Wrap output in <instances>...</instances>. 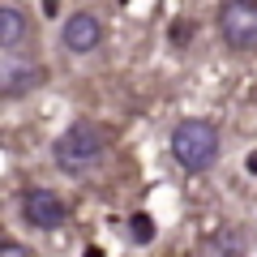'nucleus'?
<instances>
[{"mask_svg": "<svg viewBox=\"0 0 257 257\" xmlns=\"http://www.w3.org/2000/svg\"><path fill=\"white\" fill-rule=\"evenodd\" d=\"M0 257H30V248L18 244V240H5V244H0Z\"/></svg>", "mask_w": 257, "mask_h": 257, "instance_id": "1a4fd4ad", "label": "nucleus"}, {"mask_svg": "<svg viewBox=\"0 0 257 257\" xmlns=\"http://www.w3.org/2000/svg\"><path fill=\"white\" fill-rule=\"evenodd\" d=\"M128 236L138 240V244H150V240H155V219H150V214H133V219H128Z\"/></svg>", "mask_w": 257, "mask_h": 257, "instance_id": "6e6552de", "label": "nucleus"}, {"mask_svg": "<svg viewBox=\"0 0 257 257\" xmlns=\"http://www.w3.org/2000/svg\"><path fill=\"white\" fill-rule=\"evenodd\" d=\"M22 219H26L30 227H39V231H56L69 219V206H64L52 189H26L22 193Z\"/></svg>", "mask_w": 257, "mask_h": 257, "instance_id": "20e7f679", "label": "nucleus"}, {"mask_svg": "<svg viewBox=\"0 0 257 257\" xmlns=\"http://www.w3.org/2000/svg\"><path fill=\"white\" fill-rule=\"evenodd\" d=\"M60 43H64V52H73V56L94 52L103 43V22L94 13H69L64 26H60Z\"/></svg>", "mask_w": 257, "mask_h": 257, "instance_id": "39448f33", "label": "nucleus"}, {"mask_svg": "<svg viewBox=\"0 0 257 257\" xmlns=\"http://www.w3.org/2000/svg\"><path fill=\"white\" fill-rule=\"evenodd\" d=\"M52 159L64 176H86L107 159V133L94 120H73L60 138L52 142Z\"/></svg>", "mask_w": 257, "mask_h": 257, "instance_id": "f257e3e1", "label": "nucleus"}, {"mask_svg": "<svg viewBox=\"0 0 257 257\" xmlns=\"http://www.w3.org/2000/svg\"><path fill=\"white\" fill-rule=\"evenodd\" d=\"M43 82H47V69L35 60H5V69H0V94L5 99H22V94L39 90Z\"/></svg>", "mask_w": 257, "mask_h": 257, "instance_id": "423d86ee", "label": "nucleus"}, {"mask_svg": "<svg viewBox=\"0 0 257 257\" xmlns=\"http://www.w3.org/2000/svg\"><path fill=\"white\" fill-rule=\"evenodd\" d=\"M219 35L236 52H257V0H223Z\"/></svg>", "mask_w": 257, "mask_h": 257, "instance_id": "7ed1b4c3", "label": "nucleus"}, {"mask_svg": "<svg viewBox=\"0 0 257 257\" xmlns=\"http://www.w3.org/2000/svg\"><path fill=\"white\" fill-rule=\"evenodd\" d=\"M22 39H26V13L18 5H5L0 9V47L5 52H18Z\"/></svg>", "mask_w": 257, "mask_h": 257, "instance_id": "0eeeda50", "label": "nucleus"}, {"mask_svg": "<svg viewBox=\"0 0 257 257\" xmlns=\"http://www.w3.org/2000/svg\"><path fill=\"white\" fill-rule=\"evenodd\" d=\"M172 159L180 167H189V172H206V167H214V159H219V128L210 124V120H180V124L172 128Z\"/></svg>", "mask_w": 257, "mask_h": 257, "instance_id": "f03ea898", "label": "nucleus"}]
</instances>
